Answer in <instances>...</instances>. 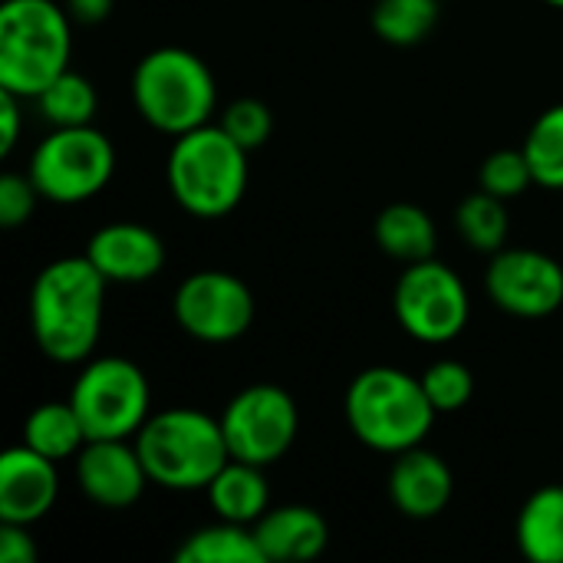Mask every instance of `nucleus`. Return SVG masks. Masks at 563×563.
Instances as JSON below:
<instances>
[{
    "label": "nucleus",
    "instance_id": "nucleus-1",
    "mask_svg": "<svg viewBox=\"0 0 563 563\" xmlns=\"http://www.w3.org/2000/svg\"><path fill=\"white\" fill-rule=\"evenodd\" d=\"M109 280L82 257L46 264L30 290V327L46 360L73 366L89 360L102 333Z\"/></svg>",
    "mask_w": 563,
    "mask_h": 563
},
{
    "label": "nucleus",
    "instance_id": "nucleus-2",
    "mask_svg": "<svg viewBox=\"0 0 563 563\" xmlns=\"http://www.w3.org/2000/svg\"><path fill=\"white\" fill-rule=\"evenodd\" d=\"M343 412L350 432L366 449L383 455H399L422 445L439 416L422 389V379L396 366L363 369L346 389Z\"/></svg>",
    "mask_w": 563,
    "mask_h": 563
},
{
    "label": "nucleus",
    "instance_id": "nucleus-3",
    "mask_svg": "<svg viewBox=\"0 0 563 563\" xmlns=\"http://www.w3.org/2000/svg\"><path fill=\"white\" fill-rule=\"evenodd\" d=\"M148 478L168 492H201L231 462L221 419L201 409H165L135 432Z\"/></svg>",
    "mask_w": 563,
    "mask_h": 563
},
{
    "label": "nucleus",
    "instance_id": "nucleus-4",
    "mask_svg": "<svg viewBox=\"0 0 563 563\" xmlns=\"http://www.w3.org/2000/svg\"><path fill=\"white\" fill-rule=\"evenodd\" d=\"M247 148L211 122L175 135L165 168L175 205L195 218L231 214L247 191Z\"/></svg>",
    "mask_w": 563,
    "mask_h": 563
},
{
    "label": "nucleus",
    "instance_id": "nucleus-5",
    "mask_svg": "<svg viewBox=\"0 0 563 563\" xmlns=\"http://www.w3.org/2000/svg\"><path fill=\"white\" fill-rule=\"evenodd\" d=\"M69 10L53 0H3L0 7V89L36 99L69 69Z\"/></svg>",
    "mask_w": 563,
    "mask_h": 563
},
{
    "label": "nucleus",
    "instance_id": "nucleus-6",
    "mask_svg": "<svg viewBox=\"0 0 563 563\" xmlns=\"http://www.w3.org/2000/svg\"><path fill=\"white\" fill-rule=\"evenodd\" d=\"M132 102L152 129L185 135L211 119L218 86L201 56L181 46H158L132 73Z\"/></svg>",
    "mask_w": 563,
    "mask_h": 563
},
{
    "label": "nucleus",
    "instance_id": "nucleus-7",
    "mask_svg": "<svg viewBox=\"0 0 563 563\" xmlns=\"http://www.w3.org/2000/svg\"><path fill=\"white\" fill-rule=\"evenodd\" d=\"M115 172V148L96 125L53 129L30 158V181L40 198L56 205H79L96 198Z\"/></svg>",
    "mask_w": 563,
    "mask_h": 563
},
{
    "label": "nucleus",
    "instance_id": "nucleus-8",
    "mask_svg": "<svg viewBox=\"0 0 563 563\" xmlns=\"http://www.w3.org/2000/svg\"><path fill=\"white\" fill-rule=\"evenodd\" d=\"M69 402L89 439H132L148 419V379L122 356L89 360L73 383Z\"/></svg>",
    "mask_w": 563,
    "mask_h": 563
},
{
    "label": "nucleus",
    "instance_id": "nucleus-9",
    "mask_svg": "<svg viewBox=\"0 0 563 563\" xmlns=\"http://www.w3.org/2000/svg\"><path fill=\"white\" fill-rule=\"evenodd\" d=\"M393 310L412 340L442 346L468 327L472 300L465 280L449 264L429 257L406 264L393 290Z\"/></svg>",
    "mask_w": 563,
    "mask_h": 563
},
{
    "label": "nucleus",
    "instance_id": "nucleus-10",
    "mask_svg": "<svg viewBox=\"0 0 563 563\" xmlns=\"http://www.w3.org/2000/svg\"><path fill=\"white\" fill-rule=\"evenodd\" d=\"M221 429H224L231 459L267 468L280 462L297 439V429H300L297 402L280 386H271V383L247 386L221 412Z\"/></svg>",
    "mask_w": 563,
    "mask_h": 563
},
{
    "label": "nucleus",
    "instance_id": "nucleus-11",
    "mask_svg": "<svg viewBox=\"0 0 563 563\" xmlns=\"http://www.w3.org/2000/svg\"><path fill=\"white\" fill-rule=\"evenodd\" d=\"M172 313L188 336L201 343H231L254 323V294L228 271H198L178 284Z\"/></svg>",
    "mask_w": 563,
    "mask_h": 563
},
{
    "label": "nucleus",
    "instance_id": "nucleus-12",
    "mask_svg": "<svg viewBox=\"0 0 563 563\" xmlns=\"http://www.w3.org/2000/svg\"><path fill=\"white\" fill-rule=\"evenodd\" d=\"M485 290L505 313L541 320L563 307V267L534 247H501L492 254Z\"/></svg>",
    "mask_w": 563,
    "mask_h": 563
},
{
    "label": "nucleus",
    "instance_id": "nucleus-13",
    "mask_svg": "<svg viewBox=\"0 0 563 563\" xmlns=\"http://www.w3.org/2000/svg\"><path fill=\"white\" fill-rule=\"evenodd\" d=\"M76 482L99 508H129L152 482L135 442L129 439H89L76 455Z\"/></svg>",
    "mask_w": 563,
    "mask_h": 563
},
{
    "label": "nucleus",
    "instance_id": "nucleus-14",
    "mask_svg": "<svg viewBox=\"0 0 563 563\" xmlns=\"http://www.w3.org/2000/svg\"><path fill=\"white\" fill-rule=\"evenodd\" d=\"M56 495L59 475L53 459L23 442L0 455V521L33 528L56 505Z\"/></svg>",
    "mask_w": 563,
    "mask_h": 563
},
{
    "label": "nucleus",
    "instance_id": "nucleus-15",
    "mask_svg": "<svg viewBox=\"0 0 563 563\" xmlns=\"http://www.w3.org/2000/svg\"><path fill=\"white\" fill-rule=\"evenodd\" d=\"M86 257L109 284H145L165 267V244L145 224L115 221L89 238Z\"/></svg>",
    "mask_w": 563,
    "mask_h": 563
},
{
    "label": "nucleus",
    "instance_id": "nucleus-16",
    "mask_svg": "<svg viewBox=\"0 0 563 563\" xmlns=\"http://www.w3.org/2000/svg\"><path fill=\"white\" fill-rule=\"evenodd\" d=\"M452 492H455L452 468L435 452L416 445L396 455L389 472V498L396 511H402L406 518L412 521L439 518L449 508Z\"/></svg>",
    "mask_w": 563,
    "mask_h": 563
},
{
    "label": "nucleus",
    "instance_id": "nucleus-17",
    "mask_svg": "<svg viewBox=\"0 0 563 563\" xmlns=\"http://www.w3.org/2000/svg\"><path fill=\"white\" fill-rule=\"evenodd\" d=\"M254 538L267 563L310 561L327 551L330 528L320 511L307 505H284V508L267 511L254 525Z\"/></svg>",
    "mask_w": 563,
    "mask_h": 563
},
{
    "label": "nucleus",
    "instance_id": "nucleus-18",
    "mask_svg": "<svg viewBox=\"0 0 563 563\" xmlns=\"http://www.w3.org/2000/svg\"><path fill=\"white\" fill-rule=\"evenodd\" d=\"M205 492H208V501H211V508H214V515L221 521H234V525L254 528L267 515L271 492H267V478H264L261 465L231 459L211 478V485Z\"/></svg>",
    "mask_w": 563,
    "mask_h": 563
},
{
    "label": "nucleus",
    "instance_id": "nucleus-19",
    "mask_svg": "<svg viewBox=\"0 0 563 563\" xmlns=\"http://www.w3.org/2000/svg\"><path fill=\"white\" fill-rule=\"evenodd\" d=\"M373 234H376V244L383 247V254L393 261H402V264L429 261V257H435V247H439L435 221L429 218V211H422L419 205H409V201H396V205L383 208L373 224Z\"/></svg>",
    "mask_w": 563,
    "mask_h": 563
},
{
    "label": "nucleus",
    "instance_id": "nucleus-20",
    "mask_svg": "<svg viewBox=\"0 0 563 563\" xmlns=\"http://www.w3.org/2000/svg\"><path fill=\"white\" fill-rule=\"evenodd\" d=\"M515 538L531 563H563V485L538 488L525 501Z\"/></svg>",
    "mask_w": 563,
    "mask_h": 563
},
{
    "label": "nucleus",
    "instance_id": "nucleus-21",
    "mask_svg": "<svg viewBox=\"0 0 563 563\" xmlns=\"http://www.w3.org/2000/svg\"><path fill=\"white\" fill-rule=\"evenodd\" d=\"M86 442H89V435H86L82 419L76 416L69 399L43 402L23 422V445H30L33 452H40L53 462L76 459Z\"/></svg>",
    "mask_w": 563,
    "mask_h": 563
},
{
    "label": "nucleus",
    "instance_id": "nucleus-22",
    "mask_svg": "<svg viewBox=\"0 0 563 563\" xmlns=\"http://www.w3.org/2000/svg\"><path fill=\"white\" fill-rule=\"evenodd\" d=\"M178 563H267L264 551L254 538V528L221 521L198 528L185 538V544L175 554Z\"/></svg>",
    "mask_w": 563,
    "mask_h": 563
},
{
    "label": "nucleus",
    "instance_id": "nucleus-23",
    "mask_svg": "<svg viewBox=\"0 0 563 563\" xmlns=\"http://www.w3.org/2000/svg\"><path fill=\"white\" fill-rule=\"evenodd\" d=\"M442 0H376L373 3V30L389 46H416L439 23Z\"/></svg>",
    "mask_w": 563,
    "mask_h": 563
},
{
    "label": "nucleus",
    "instance_id": "nucleus-24",
    "mask_svg": "<svg viewBox=\"0 0 563 563\" xmlns=\"http://www.w3.org/2000/svg\"><path fill=\"white\" fill-rule=\"evenodd\" d=\"M455 228L462 241L482 254H498L508 241V208L505 198L488 195L485 188L468 195L455 211Z\"/></svg>",
    "mask_w": 563,
    "mask_h": 563
},
{
    "label": "nucleus",
    "instance_id": "nucleus-25",
    "mask_svg": "<svg viewBox=\"0 0 563 563\" xmlns=\"http://www.w3.org/2000/svg\"><path fill=\"white\" fill-rule=\"evenodd\" d=\"M36 106L53 129H66V125H92L99 99H96V86L86 76L66 69L36 96Z\"/></svg>",
    "mask_w": 563,
    "mask_h": 563
},
{
    "label": "nucleus",
    "instance_id": "nucleus-26",
    "mask_svg": "<svg viewBox=\"0 0 563 563\" xmlns=\"http://www.w3.org/2000/svg\"><path fill=\"white\" fill-rule=\"evenodd\" d=\"M525 155L534 172V185L563 188V102L544 109L525 135Z\"/></svg>",
    "mask_w": 563,
    "mask_h": 563
},
{
    "label": "nucleus",
    "instance_id": "nucleus-27",
    "mask_svg": "<svg viewBox=\"0 0 563 563\" xmlns=\"http://www.w3.org/2000/svg\"><path fill=\"white\" fill-rule=\"evenodd\" d=\"M419 379H422V389L439 416L465 409L475 396V376L459 360H435Z\"/></svg>",
    "mask_w": 563,
    "mask_h": 563
},
{
    "label": "nucleus",
    "instance_id": "nucleus-28",
    "mask_svg": "<svg viewBox=\"0 0 563 563\" xmlns=\"http://www.w3.org/2000/svg\"><path fill=\"white\" fill-rule=\"evenodd\" d=\"M478 185H482L488 195L505 198V201L525 195V191L534 185V172H531V165H528L525 148H501V152H492V155L482 162Z\"/></svg>",
    "mask_w": 563,
    "mask_h": 563
},
{
    "label": "nucleus",
    "instance_id": "nucleus-29",
    "mask_svg": "<svg viewBox=\"0 0 563 563\" xmlns=\"http://www.w3.org/2000/svg\"><path fill=\"white\" fill-rule=\"evenodd\" d=\"M221 129L247 152L261 148L274 132V115L261 99H238L224 109Z\"/></svg>",
    "mask_w": 563,
    "mask_h": 563
},
{
    "label": "nucleus",
    "instance_id": "nucleus-30",
    "mask_svg": "<svg viewBox=\"0 0 563 563\" xmlns=\"http://www.w3.org/2000/svg\"><path fill=\"white\" fill-rule=\"evenodd\" d=\"M36 185L30 181V175H3L0 178V224L3 228H20L33 208H36Z\"/></svg>",
    "mask_w": 563,
    "mask_h": 563
},
{
    "label": "nucleus",
    "instance_id": "nucleus-31",
    "mask_svg": "<svg viewBox=\"0 0 563 563\" xmlns=\"http://www.w3.org/2000/svg\"><path fill=\"white\" fill-rule=\"evenodd\" d=\"M0 563H36V544L26 525L0 521Z\"/></svg>",
    "mask_w": 563,
    "mask_h": 563
},
{
    "label": "nucleus",
    "instance_id": "nucleus-32",
    "mask_svg": "<svg viewBox=\"0 0 563 563\" xmlns=\"http://www.w3.org/2000/svg\"><path fill=\"white\" fill-rule=\"evenodd\" d=\"M20 139V96L0 89V155H10Z\"/></svg>",
    "mask_w": 563,
    "mask_h": 563
},
{
    "label": "nucleus",
    "instance_id": "nucleus-33",
    "mask_svg": "<svg viewBox=\"0 0 563 563\" xmlns=\"http://www.w3.org/2000/svg\"><path fill=\"white\" fill-rule=\"evenodd\" d=\"M112 7H115V0H66L69 16L79 20V23H86V26L102 23L112 13Z\"/></svg>",
    "mask_w": 563,
    "mask_h": 563
},
{
    "label": "nucleus",
    "instance_id": "nucleus-34",
    "mask_svg": "<svg viewBox=\"0 0 563 563\" xmlns=\"http://www.w3.org/2000/svg\"><path fill=\"white\" fill-rule=\"evenodd\" d=\"M544 3H551V7H558V10H563V0H544Z\"/></svg>",
    "mask_w": 563,
    "mask_h": 563
}]
</instances>
